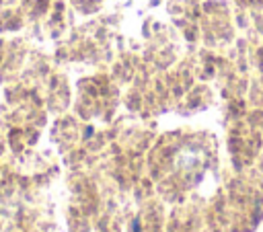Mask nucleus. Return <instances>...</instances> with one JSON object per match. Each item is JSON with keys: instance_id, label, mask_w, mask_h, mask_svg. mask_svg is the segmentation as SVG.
Listing matches in <instances>:
<instances>
[{"instance_id": "obj_1", "label": "nucleus", "mask_w": 263, "mask_h": 232, "mask_svg": "<svg viewBox=\"0 0 263 232\" xmlns=\"http://www.w3.org/2000/svg\"><path fill=\"white\" fill-rule=\"evenodd\" d=\"M201 154L195 150V148H189V146H185V148H181L177 154H175V164L179 166V168H183V170H191V168H195L199 162H201Z\"/></svg>"}, {"instance_id": "obj_2", "label": "nucleus", "mask_w": 263, "mask_h": 232, "mask_svg": "<svg viewBox=\"0 0 263 232\" xmlns=\"http://www.w3.org/2000/svg\"><path fill=\"white\" fill-rule=\"evenodd\" d=\"M158 4H160V0H150L148 2V6H158Z\"/></svg>"}]
</instances>
